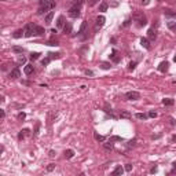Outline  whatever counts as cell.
Wrapping results in <instances>:
<instances>
[{"instance_id":"obj_1","label":"cell","mask_w":176,"mask_h":176,"mask_svg":"<svg viewBox=\"0 0 176 176\" xmlns=\"http://www.w3.org/2000/svg\"><path fill=\"white\" fill-rule=\"evenodd\" d=\"M39 4H40V7H39V11L37 13L44 14L46 11H50L51 8L55 7V1H51V0H40Z\"/></svg>"},{"instance_id":"obj_2","label":"cell","mask_w":176,"mask_h":176,"mask_svg":"<svg viewBox=\"0 0 176 176\" xmlns=\"http://www.w3.org/2000/svg\"><path fill=\"white\" fill-rule=\"evenodd\" d=\"M83 3H84V0H78V1H76V3L70 7V10H69V15H70L72 18H77L78 15H80Z\"/></svg>"},{"instance_id":"obj_3","label":"cell","mask_w":176,"mask_h":176,"mask_svg":"<svg viewBox=\"0 0 176 176\" xmlns=\"http://www.w3.org/2000/svg\"><path fill=\"white\" fill-rule=\"evenodd\" d=\"M133 19L136 22H139V26H145L147 23V19H146V15L140 11H136V13L133 14Z\"/></svg>"},{"instance_id":"obj_4","label":"cell","mask_w":176,"mask_h":176,"mask_svg":"<svg viewBox=\"0 0 176 176\" xmlns=\"http://www.w3.org/2000/svg\"><path fill=\"white\" fill-rule=\"evenodd\" d=\"M139 98H140V94L138 91H129L125 94V99H128V100H136Z\"/></svg>"},{"instance_id":"obj_5","label":"cell","mask_w":176,"mask_h":176,"mask_svg":"<svg viewBox=\"0 0 176 176\" xmlns=\"http://www.w3.org/2000/svg\"><path fill=\"white\" fill-rule=\"evenodd\" d=\"M34 28H36V25H33V23H28V25L25 26V36L26 37H30V36H33L34 34Z\"/></svg>"},{"instance_id":"obj_6","label":"cell","mask_w":176,"mask_h":176,"mask_svg":"<svg viewBox=\"0 0 176 176\" xmlns=\"http://www.w3.org/2000/svg\"><path fill=\"white\" fill-rule=\"evenodd\" d=\"M10 77L13 78V80H17V78L21 77V72H19V69H18V68L13 69V70L10 72Z\"/></svg>"},{"instance_id":"obj_7","label":"cell","mask_w":176,"mask_h":176,"mask_svg":"<svg viewBox=\"0 0 176 176\" xmlns=\"http://www.w3.org/2000/svg\"><path fill=\"white\" fill-rule=\"evenodd\" d=\"M168 68H169V63L165 61V62H161V63H160L158 70H160V72H162V73H165V72L168 70Z\"/></svg>"},{"instance_id":"obj_8","label":"cell","mask_w":176,"mask_h":176,"mask_svg":"<svg viewBox=\"0 0 176 176\" xmlns=\"http://www.w3.org/2000/svg\"><path fill=\"white\" fill-rule=\"evenodd\" d=\"M105 21H106V18L103 17V15H98V18H96V28H100V26H103Z\"/></svg>"},{"instance_id":"obj_9","label":"cell","mask_w":176,"mask_h":176,"mask_svg":"<svg viewBox=\"0 0 176 176\" xmlns=\"http://www.w3.org/2000/svg\"><path fill=\"white\" fill-rule=\"evenodd\" d=\"M122 173H124V168L121 167V165H118V167H117L116 169H114V171L112 172V175H113V176H117V175H122Z\"/></svg>"},{"instance_id":"obj_10","label":"cell","mask_w":176,"mask_h":176,"mask_svg":"<svg viewBox=\"0 0 176 176\" xmlns=\"http://www.w3.org/2000/svg\"><path fill=\"white\" fill-rule=\"evenodd\" d=\"M140 44H142V47H145L146 50H150V41H149L146 37H142V39H140Z\"/></svg>"},{"instance_id":"obj_11","label":"cell","mask_w":176,"mask_h":176,"mask_svg":"<svg viewBox=\"0 0 176 176\" xmlns=\"http://www.w3.org/2000/svg\"><path fill=\"white\" fill-rule=\"evenodd\" d=\"M63 26H65V17L61 15V17H58V19H56V28H63Z\"/></svg>"},{"instance_id":"obj_12","label":"cell","mask_w":176,"mask_h":176,"mask_svg":"<svg viewBox=\"0 0 176 176\" xmlns=\"http://www.w3.org/2000/svg\"><path fill=\"white\" fill-rule=\"evenodd\" d=\"M44 32H46V30H44L43 26H36V28H34V34H36V36H43Z\"/></svg>"},{"instance_id":"obj_13","label":"cell","mask_w":176,"mask_h":176,"mask_svg":"<svg viewBox=\"0 0 176 176\" xmlns=\"http://www.w3.org/2000/svg\"><path fill=\"white\" fill-rule=\"evenodd\" d=\"M33 70H34L33 65H26V66H25V69H23V72H25V74H28V76L33 73Z\"/></svg>"},{"instance_id":"obj_14","label":"cell","mask_w":176,"mask_h":176,"mask_svg":"<svg viewBox=\"0 0 176 176\" xmlns=\"http://www.w3.org/2000/svg\"><path fill=\"white\" fill-rule=\"evenodd\" d=\"M52 18H54V11H50V13L46 15V23H47V25H50L52 22Z\"/></svg>"},{"instance_id":"obj_15","label":"cell","mask_w":176,"mask_h":176,"mask_svg":"<svg viewBox=\"0 0 176 176\" xmlns=\"http://www.w3.org/2000/svg\"><path fill=\"white\" fill-rule=\"evenodd\" d=\"M22 34H25V30L23 29H18L14 32V37L15 39H19V37H22Z\"/></svg>"},{"instance_id":"obj_16","label":"cell","mask_w":176,"mask_h":176,"mask_svg":"<svg viewBox=\"0 0 176 176\" xmlns=\"http://www.w3.org/2000/svg\"><path fill=\"white\" fill-rule=\"evenodd\" d=\"M147 34H149V39H150V40H155V37H157V34H155V30L154 29H149Z\"/></svg>"},{"instance_id":"obj_17","label":"cell","mask_w":176,"mask_h":176,"mask_svg":"<svg viewBox=\"0 0 176 176\" xmlns=\"http://www.w3.org/2000/svg\"><path fill=\"white\" fill-rule=\"evenodd\" d=\"M74 155V151L72 150V149H68V150H65V157H66V158H72V157H73Z\"/></svg>"},{"instance_id":"obj_18","label":"cell","mask_w":176,"mask_h":176,"mask_svg":"<svg viewBox=\"0 0 176 176\" xmlns=\"http://www.w3.org/2000/svg\"><path fill=\"white\" fill-rule=\"evenodd\" d=\"M63 32L65 33H70V32H72V25H70V23H69V22H66V23H65V26H63Z\"/></svg>"},{"instance_id":"obj_19","label":"cell","mask_w":176,"mask_h":176,"mask_svg":"<svg viewBox=\"0 0 176 176\" xmlns=\"http://www.w3.org/2000/svg\"><path fill=\"white\" fill-rule=\"evenodd\" d=\"M162 103L165 105V106H172V105H173V99L165 98V99H162Z\"/></svg>"},{"instance_id":"obj_20","label":"cell","mask_w":176,"mask_h":176,"mask_svg":"<svg viewBox=\"0 0 176 176\" xmlns=\"http://www.w3.org/2000/svg\"><path fill=\"white\" fill-rule=\"evenodd\" d=\"M107 3H105V1H103V3H100V4H99V11H102V13H105V11H106V10H107Z\"/></svg>"},{"instance_id":"obj_21","label":"cell","mask_w":176,"mask_h":176,"mask_svg":"<svg viewBox=\"0 0 176 176\" xmlns=\"http://www.w3.org/2000/svg\"><path fill=\"white\" fill-rule=\"evenodd\" d=\"M120 117L121 118H131V113L122 110V112H120Z\"/></svg>"},{"instance_id":"obj_22","label":"cell","mask_w":176,"mask_h":176,"mask_svg":"<svg viewBox=\"0 0 176 176\" xmlns=\"http://www.w3.org/2000/svg\"><path fill=\"white\" fill-rule=\"evenodd\" d=\"M110 56H112V59L116 63H117V62H118V61H120V58L117 56V51H116V50H113V51H112V55H110Z\"/></svg>"},{"instance_id":"obj_23","label":"cell","mask_w":176,"mask_h":176,"mask_svg":"<svg viewBox=\"0 0 176 176\" xmlns=\"http://www.w3.org/2000/svg\"><path fill=\"white\" fill-rule=\"evenodd\" d=\"M165 17H168V18H176V11H165Z\"/></svg>"},{"instance_id":"obj_24","label":"cell","mask_w":176,"mask_h":176,"mask_svg":"<svg viewBox=\"0 0 176 176\" xmlns=\"http://www.w3.org/2000/svg\"><path fill=\"white\" fill-rule=\"evenodd\" d=\"M85 29H87V22L84 21L81 23V28H80V30H78V34H83L84 32H85Z\"/></svg>"},{"instance_id":"obj_25","label":"cell","mask_w":176,"mask_h":176,"mask_svg":"<svg viewBox=\"0 0 176 176\" xmlns=\"http://www.w3.org/2000/svg\"><path fill=\"white\" fill-rule=\"evenodd\" d=\"M94 136H95V139H96L98 142H105V136H102V135H99V133L95 132V133H94Z\"/></svg>"},{"instance_id":"obj_26","label":"cell","mask_w":176,"mask_h":176,"mask_svg":"<svg viewBox=\"0 0 176 176\" xmlns=\"http://www.w3.org/2000/svg\"><path fill=\"white\" fill-rule=\"evenodd\" d=\"M147 117H149V116L145 114V113H138V114H136V118H139V120H146Z\"/></svg>"},{"instance_id":"obj_27","label":"cell","mask_w":176,"mask_h":176,"mask_svg":"<svg viewBox=\"0 0 176 176\" xmlns=\"http://www.w3.org/2000/svg\"><path fill=\"white\" fill-rule=\"evenodd\" d=\"M100 68H102V69H105V70H107V69H110V68H112V65H110V63H107V62H102V63H100Z\"/></svg>"},{"instance_id":"obj_28","label":"cell","mask_w":176,"mask_h":176,"mask_svg":"<svg viewBox=\"0 0 176 176\" xmlns=\"http://www.w3.org/2000/svg\"><path fill=\"white\" fill-rule=\"evenodd\" d=\"M168 28L173 32H176V22H168Z\"/></svg>"},{"instance_id":"obj_29","label":"cell","mask_w":176,"mask_h":176,"mask_svg":"<svg viewBox=\"0 0 176 176\" xmlns=\"http://www.w3.org/2000/svg\"><path fill=\"white\" fill-rule=\"evenodd\" d=\"M39 56H40L39 52H32V54H30V59H32V61H36V59H39Z\"/></svg>"},{"instance_id":"obj_30","label":"cell","mask_w":176,"mask_h":176,"mask_svg":"<svg viewBox=\"0 0 176 176\" xmlns=\"http://www.w3.org/2000/svg\"><path fill=\"white\" fill-rule=\"evenodd\" d=\"M28 133H29V129H23V131H21V133L18 135V138H19V139H23V136L28 135Z\"/></svg>"},{"instance_id":"obj_31","label":"cell","mask_w":176,"mask_h":176,"mask_svg":"<svg viewBox=\"0 0 176 176\" xmlns=\"http://www.w3.org/2000/svg\"><path fill=\"white\" fill-rule=\"evenodd\" d=\"M103 147H105V150H112V149H113L112 140H110V143H105V145H103Z\"/></svg>"},{"instance_id":"obj_32","label":"cell","mask_w":176,"mask_h":176,"mask_svg":"<svg viewBox=\"0 0 176 176\" xmlns=\"http://www.w3.org/2000/svg\"><path fill=\"white\" fill-rule=\"evenodd\" d=\"M135 68H136V62H135V61L129 62V65H128V69H129V70H133Z\"/></svg>"},{"instance_id":"obj_33","label":"cell","mask_w":176,"mask_h":176,"mask_svg":"<svg viewBox=\"0 0 176 176\" xmlns=\"http://www.w3.org/2000/svg\"><path fill=\"white\" fill-rule=\"evenodd\" d=\"M50 61H51V58H50V56H48V58H46V59H43V61H41L43 66H44V65H48V63H50Z\"/></svg>"},{"instance_id":"obj_34","label":"cell","mask_w":176,"mask_h":176,"mask_svg":"<svg viewBox=\"0 0 176 176\" xmlns=\"http://www.w3.org/2000/svg\"><path fill=\"white\" fill-rule=\"evenodd\" d=\"M54 168H55V164H50V165L47 167V171L51 172V171H54Z\"/></svg>"},{"instance_id":"obj_35","label":"cell","mask_w":176,"mask_h":176,"mask_svg":"<svg viewBox=\"0 0 176 176\" xmlns=\"http://www.w3.org/2000/svg\"><path fill=\"white\" fill-rule=\"evenodd\" d=\"M48 46H58V41L56 40H50L48 41Z\"/></svg>"},{"instance_id":"obj_36","label":"cell","mask_w":176,"mask_h":176,"mask_svg":"<svg viewBox=\"0 0 176 176\" xmlns=\"http://www.w3.org/2000/svg\"><path fill=\"white\" fill-rule=\"evenodd\" d=\"M125 171H127V172L132 171V165H131V164H127V165H125Z\"/></svg>"},{"instance_id":"obj_37","label":"cell","mask_w":176,"mask_h":176,"mask_svg":"<svg viewBox=\"0 0 176 176\" xmlns=\"http://www.w3.org/2000/svg\"><path fill=\"white\" fill-rule=\"evenodd\" d=\"M50 58H51V59H54V58L58 59V58H59V54H50Z\"/></svg>"},{"instance_id":"obj_38","label":"cell","mask_w":176,"mask_h":176,"mask_svg":"<svg viewBox=\"0 0 176 176\" xmlns=\"http://www.w3.org/2000/svg\"><path fill=\"white\" fill-rule=\"evenodd\" d=\"M25 117H26V114H25V113H19V114H18V118H19V120H23Z\"/></svg>"},{"instance_id":"obj_39","label":"cell","mask_w":176,"mask_h":176,"mask_svg":"<svg viewBox=\"0 0 176 176\" xmlns=\"http://www.w3.org/2000/svg\"><path fill=\"white\" fill-rule=\"evenodd\" d=\"M13 50H14V51H15V52H22V51H23V50H22L21 47H14Z\"/></svg>"},{"instance_id":"obj_40","label":"cell","mask_w":176,"mask_h":176,"mask_svg":"<svg viewBox=\"0 0 176 176\" xmlns=\"http://www.w3.org/2000/svg\"><path fill=\"white\" fill-rule=\"evenodd\" d=\"M149 117H153V118H154V117H157V113H155V112H150V113H149Z\"/></svg>"},{"instance_id":"obj_41","label":"cell","mask_w":176,"mask_h":176,"mask_svg":"<svg viewBox=\"0 0 176 176\" xmlns=\"http://www.w3.org/2000/svg\"><path fill=\"white\" fill-rule=\"evenodd\" d=\"M113 140H122V138H120V136H113L112 138V142Z\"/></svg>"},{"instance_id":"obj_42","label":"cell","mask_w":176,"mask_h":176,"mask_svg":"<svg viewBox=\"0 0 176 176\" xmlns=\"http://www.w3.org/2000/svg\"><path fill=\"white\" fill-rule=\"evenodd\" d=\"M85 74H87V76H92L94 72H92V70H85Z\"/></svg>"},{"instance_id":"obj_43","label":"cell","mask_w":176,"mask_h":176,"mask_svg":"<svg viewBox=\"0 0 176 176\" xmlns=\"http://www.w3.org/2000/svg\"><path fill=\"white\" fill-rule=\"evenodd\" d=\"M4 116H6L4 110H1V112H0V117H1V118H4Z\"/></svg>"},{"instance_id":"obj_44","label":"cell","mask_w":176,"mask_h":176,"mask_svg":"<svg viewBox=\"0 0 176 176\" xmlns=\"http://www.w3.org/2000/svg\"><path fill=\"white\" fill-rule=\"evenodd\" d=\"M48 155H50V157H54V155H55V151H54V150H51V151H50V154H48Z\"/></svg>"},{"instance_id":"obj_45","label":"cell","mask_w":176,"mask_h":176,"mask_svg":"<svg viewBox=\"0 0 176 176\" xmlns=\"http://www.w3.org/2000/svg\"><path fill=\"white\" fill-rule=\"evenodd\" d=\"M96 1H98V0H91V3H90V6H94L95 3H96Z\"/></svg>"},{"instance_id":"obj_46","label":"cell","mask_w":176,"mask_h":176,"mask_svg":"<svg viewBox=\"0 0 176 176\" xmlns=\"http://www.w3.org/2000/svg\"><path fill=\"white\" fill-rule=\"evenodd\" d=\"M172 140H173V142H176V135H173V136H172Z\"/></svg>"},{"instance_id":"obj_47","label":"cell","mask_w":176,"mask_h":176,"mask_svg":"<svg viewBox=\"0 0 176 176\" xmlns=\"http://www.w3.org/2000/svg\"><path fill=\"white\" fill-rule=\"evenodd\" d=\"M173 167H175V168H176V161H175V162H173Z\"/></svg>"},{"instance_id":"obj_48","label":"cell","mask_w":176,"mask_h":176,"mask_svg":"<svg viewBox=\"0 0 176 176\" xmlns=\"http://www.w3.org/2000/svg\"><path fill=\"white\" fill-rule=\"evenodd\" d=\"M173 61H175V62H176V55H175V58H173Z\"/></svg>"},{"instance_id":"obj_49","label":"cell","mask_w":176,"mask_h":176,"mask_svg":"<svg viewBox=\"0 0 176 176\" xmlns=\"http://www.w3.org/2000/svg\"><path fill=\"white\" fill-rule=\"evenodd\" d=\"M160 1H164V0H160Z\"/></svg>"}]
</instances>
